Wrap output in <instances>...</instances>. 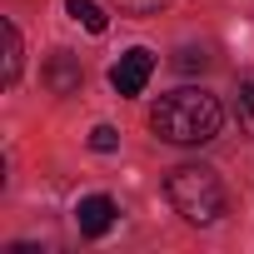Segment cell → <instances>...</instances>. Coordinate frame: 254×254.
Masks as SVG:
<instances>
[{"instance_id":"cell-11","label":"cell","mask_w":254,"mask_h":254,"mask_svg":"<svg viewBox=\"0 0 254 254\" xmlns=\"http://www.w3.org/2000/svg\"><path fill=\"white\" fill-rule=\"evenodd\" d=\"M175 65H180V70H204V65H209V55H204V50H180V60H175Z\"/></svg>"},{"instance_id":"cell-2","label":"cell","mask_w":254,"mask_h":254,"mask_svg":"<svg viewBox=\"0 0 254 254\" xmlns=\"http://www.w3.org/2000/svg\"><path fill=\"white\" fill-rule=\"evenodd\" d=\"M165 194L175 204V214H185L190 224H214L224 214V185L209 165H180L165 180Z\"/></svg>"},{"instance_id":"cell-3","label":"cell","mask_w":254,"mask_h":254,"mask_svg":"<svg viewBox=\"0 0 254 254\" xmlns=\"http://www.w3.org/2000/svg\"><path fill=\"white\" fill-rule=\"evenodd\" d=\"M150 75H155V55L145 45H135V50H125L120 65L110 70V85H115V95H140L150 85Z\"/></svg>"},{"instance_id":"cell-1","label":"cell","mask_w":254,"mask_h":254,"mask_svg":"<svg viewBox=\"0 0 254 254\" xmlns=\"http://www.w3.org/2000/svg\"><path fill=\"white\" fill-rule=\"evenodd\" d=\"M219 125H224V110L209 90H175L165 95L155 110H150V130L165 140V145H209L219 135Z\"/></svg>"},{"instance_id":"cell-5","label":"cell","mask_w":254,"mask_h":254,"mask_svg":"<svg viewBox=\"0 0 254 254\" xmlns=\"http://www.w3.org/2000/svg\"><path fill=\"white\" fill-rule=\"evenodd\" d=\"M80 80H85V70H80V60H75L70 50H55V55L45 60V85H50L55 95H75Z\"/></svg>"},{"instance_id":"cell-9","label":"cell","mask_w":254,"mask_h":254,"mask_svg":"<svg viewBox=\"0 0 254 254\" xmlns=\"http://www.w3.org/2000/svg\"><path fill=\"white\" fill-rule=\"evenodd\" d=\"M120 145V135L110 130V125H95V130H90V150H100V155H110Z\"/></svg>"},{"instance_id":"cell-8","label":"cell","mask_w":254,"mask_h":254,"mask_svg":"<svg viewBox=\"0 0 254 254\" xmlns=\"http://www.w3.org/2000/svg\"><path fill=\"white\" fill-rule=\"evenodd\" d=\"M234 115H239V125L254 135V75L249 80H239V95H234Z\"/></svg>"},{"instance_id":"cell-4","label":"cell","mask_w":254,"mask_h":254,"mask_svg":"<svg viewBox=\"0 0 254 254\" xmlns=\"http://www.w3.org/2000/svg\"><path fill=\"white\" fill-rule=\"evenodd\" d=\"M75 224H80V234H85V239L110 234V224H115V199H110V194H90V199H80Z\"/></svg>"},{"instance_id":"cell-6","label":"cell","mask_w":254,"mask_h":254,"mask_svg":"<svg viewBox=\"0 0 254 254\" xmlns=\"http://www.w3.org/2000/svg\"><path fill=\"white\" fill-rule=\"evenodd\" d=\"M20 60H25V45H20V30L5 20V85L20 80Z\"/></svg>"},{"instance_id":"cell-7","label":"cell","mask_w":254,"mask_h":254,"mask_svg":"<svg viewBox=\"0 0 254 254\" xmlns=\"http://www.w3.org/2000/svg\"><path fill=\"white\" fill-rule=\"evenodd\" d=\"M70 15H75L90 35H105V25H110V20H105V10L95 5V0H70Z\"/></svg>"},{"instance_id":"cell-10","label":"cell","mask_w":254,"mask_h":254,"mask_svg":"<svg viewBox=\"0 0 254 254\" xmlns=\"http://www.w3.org/2000/svg\"><path fill=\"white\" fill-rule=\"evenodd\" d=\"M115 5H120L125 15H155V10L165 5V0H115Z\"/></svg>"}]
</instances>
